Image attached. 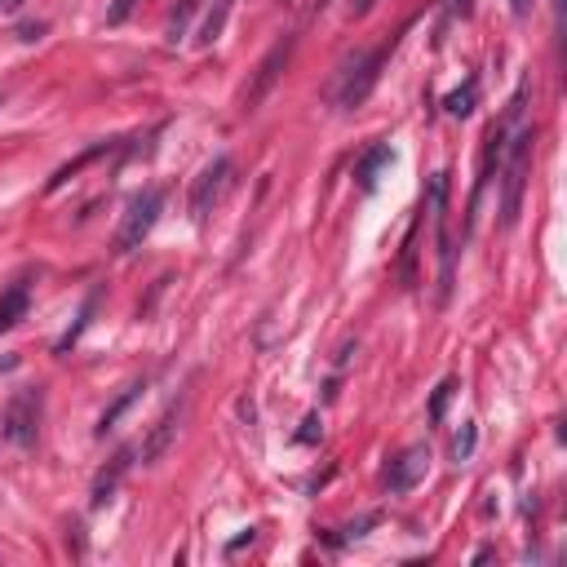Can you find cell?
Wrapping results in <instances>:
<instances>
[{"instance_id": "cell-1", "label": "cell", "mask_w": 567, "mask_h": 567, "mask_svg": "<svg viewBox=\"0 0 567 567\" xmlns=\"http://www.w3.org/2000/svg\"><path fill=\"white\" fill-rule=\"evenodd\" d=\"M386 58H390V45L373 49V54L355 49V54H350L346 63L337 67V80H333V89H328V98H333L342 111L364 107L368 94L377 89V80H381V67H386Z\"/></svg>"}, {"instance_id": "cell-2", "label": "cell", "mask_w": 567, "mask_h": 567, "mask_svg": "<svg viewBox=\"0 0 567 567\" xmlns=\"http://www.w3.org/2000/svg\"><path fill=\"white\" fill-rule=\"evenodd\" d=\"M532 142L536 129H514V138L505 142V200H501V222L514 226L523 209V187H528V164H532Z\"/></svg>"}, {"instance_id": "cell-3", "label": "cell", "mask_w": 567, "mask_h": 567, "mask_svg": "<svg viewBox=\"0 0 567 567\" xmlns=\"http://www.w3.org/2000/svg\"><path fill=\"white\" fill-rule=\"evenodd\" d=\"M160 209H164V187H147L138 200L129 204L125 222H120V231H116V253L120 257L133 253V249H142V240L151 235V226L160 222Z\"/></svg>"}, {"instance_id": "cell-4", "label": "cell", "mask_w": 567, "mask_h": 567, "mask_svg": "<svg viewBox=\"0 0 567 567\" xmlns=\"http://www.w3.org/2000/svg\"><path fill=\"white\" fill-rule=\"evenodd\" d=\"M40 408H45V395H40L36 386L27 390H14L5 404V439L14 443V448H32L40 439Z\"/></svg>"}, {"instance_id": "cell-5", "label": "cell", "mask_w": 567, "mask_h": 567, "mask_svg": "<svg viewBox=\"0 0 567 567\" xmlns=\"http://www.w3.org/2000/svg\"><path fill=\"white\" fill-rule=\"evenodd\" d=\"M443 204H448V173H435V182H430V209H435V235H439V306L452 297V271H457V249L448 240Z\"/></svg>"}, {"instance_id": "cell-6", "label": "cell", "mask_w": 567, "mask_h": 567, "mask_svg": "<svg viewBox=\"0 0 567 567\" xmlns=\"http://www.w3.org/2000/svg\"><path fill=\"white\" fill-rule=\"evenodd\" d=\"M231 173H235V164L226 160V156H218L209 164V169L195 178V187H191V222L195 226H204L209 222V213L222 204V195H226V187H231Z\"/></svg>"}, {"instance_id": "cell-7", "label": "cell", "mask_w": 567, "mask_h": 567, "mask_svg": "<svg viewBox=\"0 0 567 567\" xmlns=\"http://www.w3.org/2000/svg\"><path fill=\"white\" fill-rule=\"evenodd\" d=\"M293 49H297V40H293V36H284V40H275V45H271V54H266V58H262V67H257L253 85L244 89V111H257L266 98H271L275 80L284 76V67H288V58H293Z\"/></svg>"}, {"instance_id": "cell-8", "label": "cell", "mask_w": 567, "mask_h": 567, "mask_svg": "<svg viewBox=\"0 0 567 567\" xmlns=\"http://www.w3.org/2000/svg\"><path fill=\"white\" fill-rule=\"evenodd\" d=\"M426 470H430V448L426 443H412V448H404L386 466V488L395 492V497H404V492H412L421 479H426Z\"/></svg>"}, {"instance_id": "cell-9", "label": "cell", "mask_w": 567, "mask_h": 567, "mask_svg": "<svg viewBox=\"0 0 567 567\" xmlns=\"http://www.w3.org/2000/svg\"><path fill=\"white\" fill-rule=\"evenodd\" d=\"M187 399H191V395L173 399V404L164 408V417L156 421V426H151L147 443H142V461H147V466H156V461L164 457V452L173 448V439H178V426H182V412H187Z\"/></svg>"}, {"instance_id": "cell-10", "label": "cell", "mask_w": 567, "mask_h": 567, "mask_svg": "<svg viewBox=\"0 0 567 567\" xmlns=\"http://www.w3.org/2000/svg\"><path fill=\"white\" fill-rule=\"evenodd\" d=\"M129 466H133V448H120L116 457H111V466L94 479V492H89V505H94V510H102V505L116 497V488H120V479L129 474Z\"/></svg>"}, {"instance_id": "cell-11", "label": "cell", "mask_w": 567, "mask_h": 567, "mask_svg": "<svg viewBox=\"0 0 567 567\" xmlns=\"http://www.w3.org/2000/svg\"><path fill=\"white\" fill-rule=\"evenodd\" d=\"M98 302H102V288L94 284V288H89V297H85V306H80V315H76V324H71V328H67V333H63V337H58V342H54V355H67V350H71V346H76V342H80V337H85V328H89V319H94V311H98Z\"/></svg>"}, {"instance_id": "cell-12", "label": "cell", "mask_w": 567, "mask_h": 567, "mask_svg": "<svg viewBox=\"0 0 567 567\" xmlns=\"http://www.w3.org/2000/svg\"><path fill=\"white\" fill-rule=\"evenodd\" d=\"M27 306H32V293H27V284H14L5 297H0V333H9V328H18L27 319Z\"/></svg>"}, {"instance_id": "cell-13", "label": "cell", "mask_w": 567, "mask_h": 567, "mask_svg": "<svg viewBox=\"0 0 567 567\" xmlns=\"http://www.w3.org/2000/svg\"><path fill=\"white\" fill-rule=\"evenodd\" d=\"M395 160V151H390V142H377L373 151H368L364 160H359V169H355V178H359V187L364 191H377V173L386 169V164Z\"/></svg>"}, {"instance_id": "cell-14", "label": "cell", "mask_w": 567, "mask_h": 567, "mask_svg": "<svg viewBox=\"0 0 567 567\" xmlns=\"http://www.w3.org/2000/svg\"><path fill=\"white\" fill-rule=\"evenodd\" d=\"M142 390H147V381H133V386L125 390V395H120L116 404H111L107 412H102V417H98V435H107V430H116V421L125 417V412H129L133 404H138V399H142Z\"/></svg>"}, {"instance_id": "cell-15", "label": "cell", "mask_w": 567, "mask_h": 567, "mask_svg": "<svg viewBox=\"0 0 567 567\" xmlns=\"http://www.w3.org/2000/svg\"><path fill=\"white\" fill-rule=\"evenodd\" d=\"M231 9H235V0H213V9H209V18L200 23V45L209 49L213 40H218L226 32V18H231Z\"/></svg>"}, {"instance_id": "cell-16", "label": "cell", "mask_w": 567, "mask_h": 567, "mask_svg": "<svg viewBox=\"0 0 567 567\" xmlns=\"http://www.w3.org/2000/svg\"><path fill=\"white\" fill-rule=\"evenodd\" d=\"M474 102H479V80H466V85L461 89H452L448 98H443V111H448V116H457V120H466L470 111H474Z\"/></svg>"}, {"instance_id": "cell-17", "label": "cell", "mask_w": 567, "mask_h": 567, "mask_svg": "<svg viewBox=\"0 0 567 567\" xmlns=\"http://www.w3.org/2000/svg\"><path fill=\"white\" fill-rule=\"evenodd\" d=\"M98 156H107V142H98V147H89V151H85V156H76V160H71V164H63V169H58V173H54V178H49V191H58V187H67V182H71V178H76V173H80V169H85V164H94Z\"/></svg>"}, {"instance_id": "cell-18", "label": "cell", "mask_w": 567, "mask_h": 567, "mask_svg": "<svg viewBox=\"0 0 567 567\" xmlns=\"http://www.w3.org/2000/svg\"><path fill=\"white\" fill-rule=\"evenodd\" d=\"M195 5H200V0H178V9H173L169 14V45H178L182 36H187V23H191V14H195Z\"/></svg>"}, {"instance_id": "cell-19", "label": "cell", "mask_w": 567, "mask_h": 567, "mask_svg": "<svg viewBox=\"0 0 567 567\" xmlns=\"http://www.w3.org/2000/svg\"><path fill=\"white\" fill-rule=\"evenodd\" d=\"M474 443H479V430H474V421H466V426H461V435L452 439V457H457V461H470V457H474Z\"/></svg>"}, {"instance_id": "cell-20", "label": "cell", "mask_w": 567, "mask_h": 567, "mask_svg": "<svg viewBox=\"0 0 567 567\" xmlns=\"http://www.w3.org/2000/svg\"><path fill=\"white\" fill-rule=\"evenodd\" d=\"M452 390H457V381H439V390H435V399H430V421H443V408H448V399H452Z\"/></svg>"}, {"instance_id": "cell-21", "label": "cell", "mask_w": 567, "mask_h": 567, "mask_svg": "<svg viewBox=\"0 0 567 567\" xmlns=\"http://www.w3.org/2000/svg\"><path fill=\"white\" fill-rule=\"evenodd\" d=\"M381 523V514H364L359 523H350V528H342V536H333V545H346V541H355V536H364L368 528H377Z\"/></svg>"}, {"instance_id": "cell-22", "label": "cell", "mask_w": 567, "mask_h": 567, "mask_svg": "<svg viewBox=\"0 0 567 567\" xmlns=\"http://www.w3.org/2000/svg\"><path fill=\"white\" fill-rule=\"evenodd\" d=\"M319 435H324V426H319V412H311L302 421V430H297V443H319Z\"/></svg>"}, {"instance_id": "cell-23", "label": "cell", "mask_w": 567, "mask_h": 567, "mask_svg": "<svg viewBox=\"0 0 567 567\" xmlns=\"http://www.w3.org/2000/svg\"><path fill=\"white\" fill-rule=\"evenodd\" d=\"M133 5H138V0H116V5L107 9V23H111V27H116V23H125V18L133 14Z\"/></svg>"}, {"instance_id": "cell-24", "label": "cell", "mask_w": 567, "mask_h": 567, "mask_svg": "<svg viewBox=\"0 0 567 567\" xmlns=\"http://www.w3.org/2000/svg\"><path fill=\"white\" fill-rule=\"evenodd\" d=\"M377 5H381V0H350V5H346V14H350V18H368Z\"/></svg>"}, {"instance_id": "cell-25", "label": "cell", "mask_w": 567, "mask_h": 567, "mask_svg": "<svg viewBox=\"0 0 567 567\" xmlns=\"http://www.w3.org/2000/svg\"><path fill=\"white\" fill-rule=\"evenodd\" d=\"M40 36H45V23H23V27H18V40H27V45L40 40Z\"/></svg>"}, {"instance_id": "cell-26", "label": "cell", "mask_w": 567, "mask_h": 567, "mask_svg": "<svg viewBox=\"0 0 567 567\" xmlns=\"http://www.w3.org/2000/svg\"><path fill=\"white\" fill-rule=\"evenodd\" d=\"M514 5V14H528V0H510Z\"/></svg>"}]
</instances>
